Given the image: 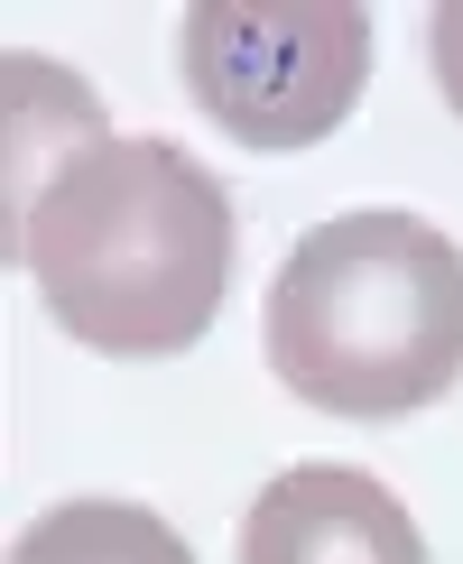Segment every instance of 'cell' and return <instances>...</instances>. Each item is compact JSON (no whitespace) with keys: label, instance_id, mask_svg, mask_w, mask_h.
I'll use <instances>...</instances> for the list:
<instances>
[{"label":"cell","instance_id":"cell-1","mask_svg":"<svg viewBox=\"0 0 463 564\" xmlns=\"http://www.w3.org/2000/svg\"><path fill=\"white\" fill-rule=\"evenodd\" d=\"M10 269L37 278L46 315L111 361L195 351L232 288V195L176 139H93L10 231Z\"/></svg>","mask_w":463,"mask_h":564},{"label":"cell","instance_id":"cell-2","mask_svg":"<svg viewBox=\"0 0 463 564\" xmlns=\"http://www.w3.org/2000/svg\"><path fill=\"white\" fill-rule=\"evenodd\" d=\"M260 343L288 398L353 426L435 408L463 380V250L417 214H334L269 278Z\"/></svg>","mask_w":463,"mask_h":564},{"label":"cell","instance_id":"cell-3","mask_svg":"<svg viewBox=\"0 0 463 564\" xmlns=\"http://www.w3.org/2000/svg\"><path fill=\"white\" fill-rule=\"evenodd\" d=\"M176 75L241 149H315L370 84V10L353 0H195L176 19Z\"/></svg>","mask_w":463,"mask_h":564},{"label":"cell","instance_id":"cell-4","mask_svg":"<svg viewBox=\"0 0 463 564\" xmlns=\"http://www.w3.org/2000/svg\"><path fill=\"white\" fill-rule=\"evenodd\" d=\"M241 564H427V536L362 463H288L241 519Z\"/></svg>","mask_w":463,"mask_h":564},{"label":"cell","instance_id":"cell-5","mask_svg":"<svg viewBox=\"0 0 463 564\" xmlns=\"http://www.w3.org/2000/svg\"><path fill=\"white\" fill-rule=\"evenodd\" d=\"M0 84H10V223H19L46 195V176L75 149L111 139V130H103V111H93V93L65 75V65H46V56H10Z\"/></svg>","mask_w":463,"mask_h":564},{"label":"cell","instance_id":"cell-6","mask_svg":"<svg viewBox=\"0 0 463 564\" xmlns=\"http://www.w3.org/2000/svg\"><path fill=\"white\" fill-rule=\"evenodd\" d=\"M10 564H195L185 536L139 500H56L19 528Z\"/></svg>","mask_w":463,"mask_h":564},{"label":"cell","instance_id":"cell-7","mask_svg":"<svg viewBox=\"0 0 463 564\" xmlns=\"http://www.w3.org/2000/svg\"><path fill=\"white\" fill-rule=\"evenodd\" d=\"M427 56H435V84H445L454 121H463V0H445V10L427 19Z\"/></svg>","mask_w":463,"mask_h":564}]
</instances>
